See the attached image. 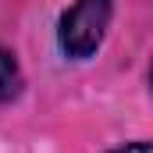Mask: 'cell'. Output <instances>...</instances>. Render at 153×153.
I'll list each match as a JSON object with an SVG mask.
<instances>
[{
  "mask_svg": "<svg viewBox=\"0 0 153 153\" xmlns=\"http://www.w3.org/2000/svg\"><path fill=\"white\" fill-rule=\"evenodd\" d=\"M114 18V0H75L57 18V46L68 61H89L103 46Z\"/></svg>",
  "mask_w": 153,
  "mask_h": 153,
  "instance_id": "6da1fadb",
  "label": "cell"
},
{
  "mask_svg": "<svg viewBox=\"0 0 153 153\" xmlns=\"http://www.w3.org/2000/svg\"><path fill=\"white\" fill-rule=\"evenodd\" d=\"M22 89H25V71H22V64L14 57V50L0 46V107L18 100Z\"/></svg>",
  "mask_w": 153,
  "mask_h": 153,
  "instance_id": "7a4b0ae2",
  "label": "cell"
},
{
  "mask_svg": "<svg viewBox=\"0 0 153 153\" xmlns=\"http://www.w3.org/2000/svg\"><path fill=\"white\" fill-rule=\"evenodd\" d=\"M103 153H153V139H132V143H121V146H111Z\"/></svg>",
  "mask_w": 153,
  "mask_h": 153,
  "instance_id": "3957f363",
  "label": "cell"
},
{
  "mask_svg": "<svg viewBox=\"0 0 153 153\" xmlns=\"http://www.w3.org/2000/svg\"><path fill=\"white\" fill-rule=\"evenodd\" d=\"M150 93H153V61H150Z\"/></svg>",
  "mask_w": 153,
  "mask_h": 153,
  "instance_id": "277c9868",
  "label": "cell"
}]
</instances>
